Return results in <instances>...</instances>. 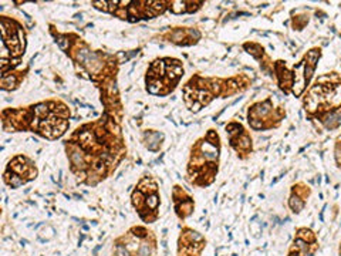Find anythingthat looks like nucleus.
<instances>
[{"mask_svg":"<svg viewBox=\"0 0 341 256\" xmlns=\"http://www.w3.org/2000/svg\"><path fill=\"white\" fill-rule=\"evenodd\" d=\"M121 120L105 114L80 125L64 141V148L75 178L85 185H97L117 169L127 154Z\"/></svg>","mask_w":341,"mask_h":256,"instance_id":"f257e3e1","label":"nucleus"},{"mask_svg":"<svg viewBox=\"0 0 341 256\" xmlns=\"http://www.w3.org/2000/svg\"><path fill=\"white\" fill-rule=\"evenodd\" d=\"M51 34L60 48L67 54L81 74L87 77L101 90V103L108 110L121 107V101L115 87L118 73V61L112 54L101 50H93L84 39L74 33H60L51 29Z\"/></svg>","mask_w":341,"mask_h":256,"instance_id":"f03ea898","label":"nucleus"},{"mask_svg":"<svg viewBox=\"0 0 341 256\" xmlns=\"http://www.w3.org/2000/svg\"><path fill=\"white\" fill-rule=\"evenodd\" d=\"M70 108L61 100H47L26 107L4 108L2 125L6 132H34L48 141L61 138L70 127Z\"/></svg>","mask_w":341,"mask_h":256,"instance_id":"7ed1b4c3","label":"nucleus"},{"mask_svg":"<svg viewBox=\"0 0 341 256\" xmlns=\"http://www.w3.org/2000/svg\"><path fill=\"white\" fill-rule=\"evenodd\" d=\"M184 75L182 61L174 57H162L151 61L145 74L147 91L157 97H165L176 88Z\"/></svg>","mask_w":341,"mask_h":256,"instance_id":"20e7f679","label":"nucleus"},{"mask_svg":"<svg viewBox=\"0 0 341 256\" xmlns=\"http://www.w3.org/2000/svg\"><path fill=\"white\" fill-rule=\"evenodd\" d=\"M217 158H219V137L213 130L207 132L205 138L199 139L193 148L189 162H188V176L192 184H199V178L213 179L217 171Z\"/></svg>","mask_w":341,"mask_h":256,"instance_id":"39448f33","label":"nucleus"},{"mask_svg":"<svg viewBox=\"0 0 341 256\" xmlns=\"http://www.w3.org/2000/svg\"><path fill=\"white\" fill-rule=\"evenodd\" d=\"M2 23V74L16 70L26 51V31L20 21L9 16L0 17Z\"/></svg>","mask_w":341,"mask_h":256,"instance_id":"423d86ee","label":"nucleus"},{"mask_svg":"<svg viewBox=\"0 0 341 256\" xmlns=\"http://www.w3.org/2000/svg\"><path fill=\"white\" fill-rule=\"evenodd\" d=\"M97 10L111 13L128 21H139L162 14L169 9V2H93Z\"/></svg>","mask_w":341,"mask_h":256,"instance_id":"0eeeda50","label":"nucleus"},{"mask_svg":"<svg viewBox=\"0 0 341 256\" xmlns=\"http://www.w3.org/2000/svg\"><path fill=\"white\" fill-rule=\"evenodd\" d=\"M132 206L145 223H152L158 219L161 205L159 186L154 176L144 175L131 194Z\"/></svg>","mask_w":341,"mask_h":256,"instance_id":"6e6552de","label":"nucleus"},{"mask_svg":"<svg viewBox=\"0 0 341 256\" xmlns=\"http://www.w3.org/2000/svg\"><path fill=\"white\" fill-rule=\"evenodd\" d=\"M145 226H134L114 242L112 256H155L157 240Z\"/></svg>","mask_w":341,"mask_h":256,"instance_id":"1a4fd4ad","label":"nucleus"},{"mask_svg":"<svg viewBox=\"0 0 341 256\" xmlns=\"http://www.w3.org/2000/svg\"><path fill=\"white\" fill-rule=\"evenodd\" d=\"M37 175H39V169L36 167V162L26 155L19 154L14 155L7 162L6 169L3 172V181L7 186L16 189L36 179Z\"/></svg>","mask_w":341,"mask_h":256,"instance_id":"9d476101","label":"nucleus"},{"mask_svg":"<svg viewBox=\"0 0 341 256\" xmlns=\"http://www.w3.org/2000/svg\"><path fill=\"white\" fill-rule=\"evenodd\" d=\"M226 131L230 135V145L238 151V154H249L252 151V138L240 124L233 122L226 127Z\"/></svg>","mask_w":341,"mask_h":256,"instance_id":"9b49d317","label":"nucleus"},{"mask_svg":"<svg viewBox=\"0 0 341 256\" xmlns=\"http://www.w3.org/2000/svg\"><path fill=\"white\" fill-rule=\"evenodd\" d=\"M185 192L181 186L175 185L174 186V201H175V211H176L179 218H186L188 215H191L193 211V201L189 196L185 198Z\"/></svg>","mask_w":341,"mask_h":256,"instance_id":"f8f14e48","label":"nucleus"},{"mask_svg":"<svg viewBox=\"0 0 341 256\" xmlns=\"http://www.w3.org/2000/svg\"><path fill=\"white\" fill-rule=\"evenodd\" d=\"M26 73H27V68L24 71L23 70H13V71L6 73V74H2V88H3V91L17 90V88L20 87L21 81L26 77Z\"/></svg>","mask_w":341,"mask_h":256,"instance_id":"ddd939ff","label":"nucleus"},{"mask_svg":"<svg viewBox=\"0 0 341 256\" xmlns=\"http://www.w3.org/2000/svg\"><path fill=\"white\" fill-rule=\"evenodd\" d=\"M144 145L147 147L148 149L151 151H158L162 145V141H164V135L161 134L159 131H155V130H147L144 132Z\"/></svg>","mask_w":341,"mask_h":256,"instance_id":"4468645a","label":"nucleus"},{"mask_svg":"<svg viewBox=\"0 0 341 256\" xmlns=\"http://www.w3.org/2000/svg\"><path fill=\"white\" fill-rule=\"evenodd\" d=\"M192 29H185V27H179V29H174L172 31L168 33V40L172 41L175 44H186L185 40H192Z\"/></svg>","mask_w":341,"mask_h":256,"instance_id":"2eb2a0df","label":"nucleus"}]
</instances>
